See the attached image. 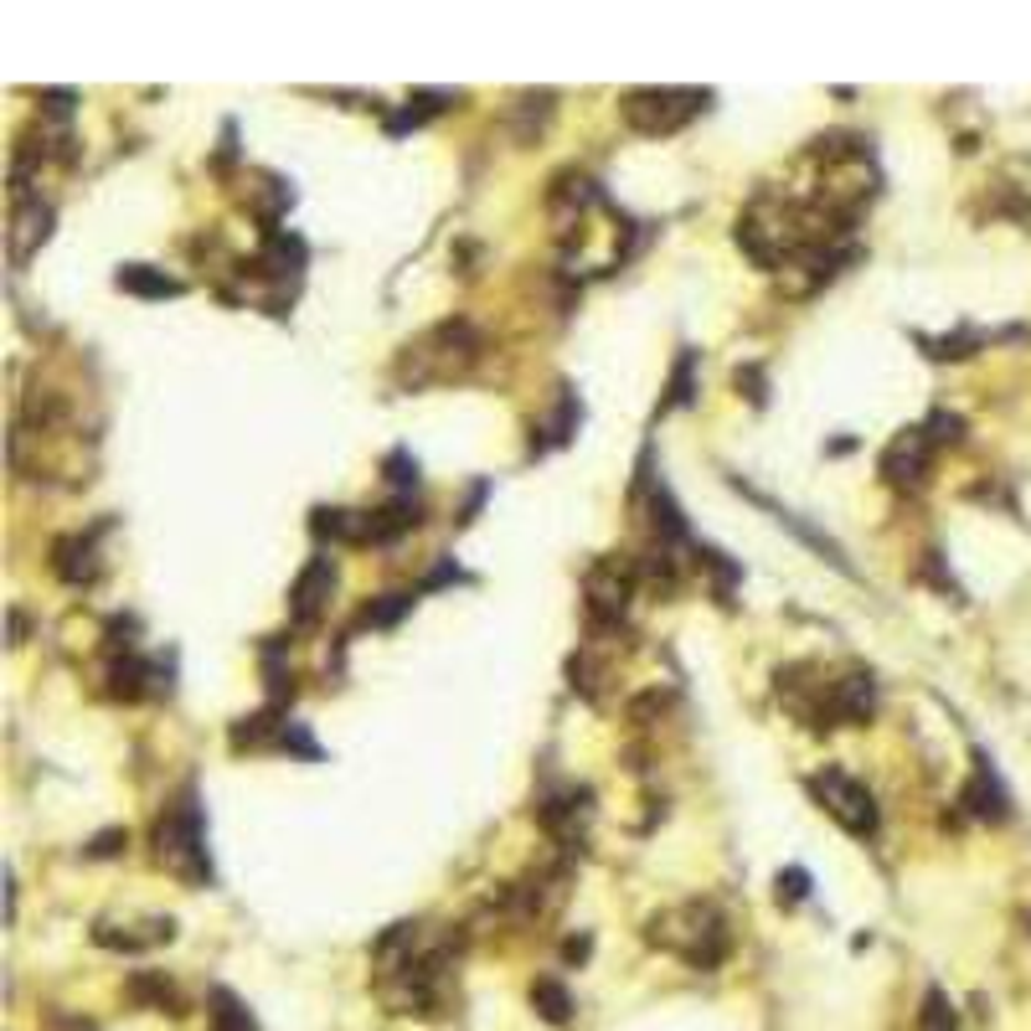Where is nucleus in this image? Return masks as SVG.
Instances as JSON below:
<instances>
[{
  "instance_id": "obj_1",
  "label": "nucleus",
  "mask_w": 1031,
  "mask_h": 1031,
  "mask_svg": "<svg viewBox=\"0 0 1031 1031\" xmlns=\"http://www.w3.org/2000/svg\"><path fill=\"white\" fill-rule=\"evenodd\" d=\"M645 939L660 949H671V954H681L692 970H717V964L727 960V949H732L727 914L717 903H707V897H692V903H681V908L655 914L650 929H645Z\"/></svg>"
},
{
  "instance_id": "obj_2",
  "label": "nucleus",
  "mask_w": 1031,
  "mask_h": 1031,
  "mask_svg": "<svg viewBox=\"0 0 1031 1031\" xmlns=\"http://www.w3.org/2000/svg\"><path fill=\"white\" fill-rule=\"evenodd\" d=\"M480 351H485V340H480V330H474L470 321H444L403 346V356H397V382H403V388H434V382L464 377L474 361H480Z\"/></svg>"
},
{
  "instance_id": "obj_3",
  "label": "nucleus",
  "mask_w": 1031,
  "mask_h": 1031,
  "mask_svg": "<svg viewBox=\"0 0 1031 1031\" xmlns=\"http://www.w3.org/2000/svg\"><path fill=\"white\" fill-rule=\"evenodd\" d=\"M155 851H160V862H166L181 882H191V887H206V882H212V862H206V845H202V810H197L191 789L160 815V826H155Z\"/></svg>"
},
{
  "instance_id": "obj_4",
  "label": "nucleus",
  "mask_w": 1031,
  "mask_h": 1031,
  "mask_svg": "<svg viewBox=\"0 0 1031 1031\" xmlns=\"http://www.w3.org/2000/svg\"><path fill=\"white\" fill-rule=\"evenodd\" d=\"M707 88H629L619 99V119L640 135H676L707 109Z\"/></svg>"
},
{
  "instance_id": "obj_5",
  "label": "nucleus",
  "mask_w": 1031,
  "mask_h": 1031,
  "mask_svg": "<svg viewBox=\"0 0 1031 1031\" xmlns=\"http://www.w3.org/2000/svg\"><path fill=\"white\" fill-rule=\"evenodd\" d=\"M810 795L820 799V810H826L841 830L862 836V841L877 836L882 810H877V799H872V789H866L862 778H851L845 769H820V774H810Z\"/></svg>"
},
{
  "instance_id": "obj_6",
  "label": "nucleus",
  "mask_w": 1031,
  "mask_h": 1031,
  "mask_svg": "<svg viewBox=\"0 0 1031 1031\" xmlns=\"http://www.w3.org/2000/svg\"><path fill=\"white\" fill-rule=\"evenodd\" d=\"M929 464H933V439L923 434V423H918V428H903V434L882 449V480H887L893 491H923Z\"/></svg>"
},
{
  "instance_id": "obj_7",
  "label": "nucleus",
  "mask_w": 1031,
  "mask_h": 1031,
  "mask_svg": "<svg viewBox=\"0 0 1031 1031\" xmlns=\"http://www.w3.org/2000/svg\"><path fill=\"white\" fill-rule=\"evenodd\" d=\"M583 593H589V619L593 625H619L629 609V593H635V568H619L614 558L593 562L589 578H583Z\"/></svg>"
},
{
  "instance_id": "obj_8",
  "label": "nucleus",
  "mask_w": 1031,
  "mask_h": 1031,
  "mask_svg": "<svg viewBox=\"0 0 1031 1031\" xmlns=\"http://www.w3.org/2000/svg\"><path fill=\"white\" fill-rule=\"evenodd\" d=\"M330 593H336V562H330V558H310L305 573L294 578V589H289V619H294L300 629L321 625Z\"/></svg>"
},
{
  "instance_id": "obj_9",
  "label": "nucleus",
  "mask_w": 1031,
  "mask_h": 1031,
  "mask_svg": "<svg viewBox=\"0 0 1031 1031\" xmlns=\"http://www.w3.org/2000/svg\"><path fill=\"white\" fill-rule=\"evenodd\" d=\"M960 805L970 815H980V820H1006V815H1011V795H1006V784L996 778V769H990L985 753H975V774L964 784Z\"/></svg>"
},
{
  "instance_id": "obj_10",
  "label": "nucleus",
  "mask_w": 1031,
  "mask_h": 1031,
  "mask_svg": "<svg viewBox=\"0 0 1031 1031\" xmlns=\"http://www.w3.org/2000/svg\"><path fill=\"white\" fill-rule=\"evenodd\" d=\"M52 573L63 578V583H72V589H88L93 578H99V547H93V537H57L52 541Z\"/></svg>"
},
{
  "instance_id": "obj_11",
  "label": "nucleus",
  "mask_w": 1031,
  "mask_h": 1031,
  "mask_svg": "<svg viewBox=\"0 0 1031 1031\" xmlns=\"http://www.w3.org/2000/svg\"><path fill=\"white\" fill-rule=\"evenodd\" d=\"M47 233H52V206L42 202V197H36V202H21L16 212H11V258L26 264L36 243H47Z\"/></svg>"
},
{
  "instance_id": "obj_12",
  "label": "nucleus",
  "mask_w": 1031,
  "mask_h": 1031,
  "mask_svg": "<svg viewBox=\"0 0 1031 1031\" xmlns=\"http://www.w3.org/2000/svg\"><path fill=\"white\" fill-rule=\"evenodd\" d=\"M114 284L124 289V294H139V300H176L181 294V279H170L166 269H150V264H124V269L114 273Z\"/></svg>"
},
{
  "instance_id": "obj_13",
  "label": "nucleus",
  "mask_w": 1031,
  "mask_h": 1031,
  "mask_svg": "<svg viewBox=\"0 0 1031 1031\" xmlns=\"http://www.w3.org/2000/svg\"><path fill=\"white\" fill-rule=\"evenodd\" d=\"M284 711L279 707H264V711H254V717H243V722L233 727V748L243 753V748H279V738H284V727L289 722H279Z\"/></svg>"
},
{
  "instance_id": "obj_14",
  "label": "nucleus",
  "mask_w": 1031,
  "mask_h": 1031,
  "mask_svg": "<svg viewBox=\"0 0 1031 1031\" xmlns=\"http://www.w3.org/2000/svg\"><path fill=\"white\" fill-rule=\"evenodd\" d=\"M531 1006L541 1011L547 1027H568V1021H573V996H568V985L552 980V975H541V980L531 985Z\"/></svg>"
},
{
  "instance_id": "obj_15",
  "label": "nucleus",
  "mask_w": 1031,
  "mask_h": 1031,
  "mask_svg": "<svg viewBox=\"0 0 1031 1031\" xmlns=\"http://www.w3.org/2000/svg\"><path fill=\"white\" fill-rule=\"evenodd\" d=\"M206 1006H212V1031H258V1021L248 1016V1006L233 996V990H212L206 996Z\"/></svg>"
},
{
  "instance_id": "obj_16",
  "label": "nucleus",
  "mask_w": 1031,
  "mask_h": 1031,
  "mask_svg": "<svg viewBox=\"0 0 1031 1031\" xmlns=\"http://www.w3.org/2000/svg\"><path fill=\"white\" fill-rule=\"evenodd\" d=\"M407 609H413V593H382L377 604H367V609H361V625H372V629L397 625Z\"/></svg>"
},
{
  "instance_id": "obj_17",
  "label": "nucleus",
  "mask_w": 1031,
  "mask_h": 1031,
  "mask_svg": "<svg viewBox=\"0 0 1031 1031\" xmlns=\"http://www.w3.org/2000/svg\"><path fill=\"white\" fill-rule=\"evenodd\" d=\"M923 346H929V356H939V361H960V356H970L975 346H985V330H954V336H939V340L923 336Z\"/></svg>"
},
{
  "instance_id": "obj_18",
  "label": "nucleus",
  "mask_w": 1031,
  "mask_h": 1031,
  "mask_svg": "<svg viewBox=\"0 0 1031 1031\" xmlns=\"http://www.w3.org/2000/svg\"><path fill=\"white\" fill-rule=\"evenodd\" d=\"M918 1031H954V1006H949L944 990H929V996H923V1011H918Z\"/></svg>"
},
{
  "instance_id": "obj_19",
  "label": "nucleus",
  "mask_w": 1031,
  "mask_h": 1031,
  "mask_svg": "<svg viewBox=\"0 0 1031 1031\" xmlns=\"http://www.w3.org/2000/svg\"><path fill=\"white\" fill-rule=\"evenodd\" d=\"M130 996H135V1000H150V1006H160V1011H166V1006L176 1011V985H170V980H155V975H135V980H130Z\"/></svg>"
},
{
  "instance_id": "obj_20",
  "label": "nucleus",
  "mask_w": 1031,
  "mask_h": 1031,
  "mask_svg": "<svg viewBox=\"0 0 1031 1031\" xmlns=\"http://www.w3.org/2000/svg\"><path fill=\"white\" fill-rule=\"evenodd\" d=\"M805 897H810V872H805V866L778 872V903H784V908H799Z\"/></svg>"
},
{
  "instance_id": "obj_21",
  "label": "nucleus",
  "mask_w": 1031,
  "mask_h": 1031,
  "mask_svg": "<svg viewBox=\"0 0 1031 1031\" xmlns=\"http://www.w3.org/2000/svg\"><path fill=\"white\" fill-rule=\"evenodd\" d=\"M923 434L933 439V449H939V444H960L964 439V418H960V413H944V407H939V413L923 423Z\"/></svg>"
},
{
  "instance_id": "obj_22",
  "label": "nucleus",
  "mask_w": 1031,
  "mask_h": 1031,
  "mask_svg": "<svg viewBox=\"0 0 1031 1031\" xmlns=\"http://www.w3.org/2000/svg\"><path fill=\"white\" fill-rule=\"evenodd\" d=\"M692 367H696V351H681L676 377H671V397H665L660 407H686L692 403Z\"/></svg>"
},
{
  "instance_id": "obj_23",
  "label": "nucleus",
  "mask_w": 1031,
  "mask_h": 1031,
  "mask_svg": "<svg viewBox=\"0 0 1031 1031\" xmlns=\"http://www.w3.org/2000/svg\"><path fill=\"white\" fill-rule=\"evenodd\" d=\"M568 676H573V692H583L593 702L598 696V665H593V655L583 650V655H573L568 660Z\"/></svg>"
},
{
  "instance_id": "obj_24",
  "label": "nucleus",
  "mask_w": 1031,
  "mask_h": 1031,
  "mask_svg": "<svg viewBox=\"0 0 1031 1031\" xmlns=\"http://www.w3.org/2000/svg\"><path fill=\"white\" fill-rule=\"evenodd\" d=\"M279 748H284V753H300V759H321V748H315V738H310V732H305L300 722H289V727H284V738H279Z\"/></svg>"
},
{
  "instance_id": "obj_25",
  "label": "nucleus",
  "mask_w": 1031,
  "mask_h": 1031,
  "mask_svg": "<svg viewBox=\"0 0 1031 1031\" xmlns=\"http://www.w3.org/2000/svg\"><path fill=\"white\" fill-rule=\"evenodd\" d=\"M36 103H42V114L68 119L72 103H78V93H72V88H47V93H36Z\"/></svg>"
},
{
  "instance_id": "obj_26",
  "label": "nucleus",
  "mask_w": 1031,
  "mask_h": 1031,
  "mask_svg": "<svg viewBox=\"0 0 1031 1031\" xmlns=\"http://www.w3.org/2000/svg\"><path fill=\"white\" fill-rule=\"evenodd\" d=\"M388 474H392V485H418V464L397 449V455H388Z\"/></svg>"
},
{
  "instance_id": "obj_27",
  "label": "nucleus",
  "mask_w": 1031,
  "mask_h": 1031,
  "mask_svg": "<svg viewBox=\"0 0 1031 1031\" xmlns=\"http://www.w3.org/2000/svg\"><path fill=\"white\" fill-rule=\"evenodd\" d=\"M119 841H130V836H124V830H103L99 841L88 845V856H114V851H119Z\"/></svg>"
},
{
  "instance_id": "obj_28",
  "label": "nucleus",
  "mask_w": 1031,
  "mask_h": 1031,
  "mask_svg": "<svg viewBox=\"0 0 1031 1031\" xmlns=\"http://www.w3.org/2000/svg\"><path fill=\"white\" fill-rule=\"evenodd\" d=\"M738 388H748V397H753V403H763V372H759V367H743V372H738Z\"/></svg>"
}]
</instances>
